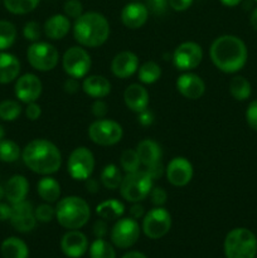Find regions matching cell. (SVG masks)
I'll list each match as a JSON object with an SVG mask.
<instances>
[{
    "label": "cell",
    "instance_id": "cell-1",
    "mask_svg": "<svg viewBox=\"0 0 257 258\" xmlns=\"http://www.w3.org/2000/svg\"><path fill=\"white\" fill-rule=\"evenodd\" d=\"M209 55L221 72L237 73L246 66L248 50L241 38L224 34L213 40L209 48Z\"/></svg>",
    "mask_w": 257,
    "mask_h": 258
},
{
    "label": "cell",
    "instance_id": "cell-2",
    "mask_svg": "<svg viewBox=\"0 0 257 258\" xmlns=\"http://www.w3.org/2000/svg\"><path fill=\"white\" fill-rule=\"evenodd\" d=\"M22 159L33 173L52 175L62 165V154L55 144L45 139H35L28 143L22 151Z\"/></svg>",
    "mask_w": 257,
    "mask_h": 258
},
{
    "label": "cell",
    "instance_id": "cell-3",
    "mask_svg": "<svg viewBox=\"0 0 257 258\" xmlns=\"http://www.w3.org/2000/svg\"><path fill=\"white\" fill-rule=\"evenodd\" d=\"M73 37L82 47H100L105 44L110 37V23L101 13H83L80 18L75 19Z\"/></svg>",
    "mask_w": 257,
    "mask_h": 258
},
{
    "label": "cell",
    "instance_id": "cell-4",
    "mask_svg": "<svg viewBox=\"0 0 257 258\" xmlns=\"http://www.w3.org/2000/svg\"><path fill=\"white\" fill-rule=\"evenodd\" d=\"M91 208L87 202L77 196L65 197L57 202L55 219L66 229H80L87 224Z\"/></svg>",
    "mask_w": 257,
    "mask_h": 258
},
{
    "label": "cell",
    "instance_id": "cell-5",
    "mask_svg": "<svg viewBox=\"0 0 257 258\" xmlns=\"http://www.w3.org/2000/svg\"><path fill=\"white\" fill-rule=\"evenodd\" d=\"M224 254L227 258H256L257 238L247 228H234L224 239Z\"/></svg>",
    "mask_w": 257,
    "mask_h": 258
},
{
    "label": "cell",
    "instance_id": "cell-6",
    "mask_svg": "<svg viewBox=\"0 0 257 258\" xmlns=\"http://www.w3.org/2000/svg\"><path fill=\"white\" fill-rule=\"evenodd\" d=\"M154 186V180L145 170L126 174L120 185V194L128 203H140L146 199Z\"/></svg>",
    "mask_w": 257,
    "mask_h": 258
},
{
    "label": "cell",
    "instance_id": "cell-7",
    "mask_svg": "<svg viewBox=\"0 0 257 258\" xmlns=\"http://www.w3.org/2000/svg\"><path fill=\"white\" fill-rule=\"evenodd\" d=\"M27 59L29 64L39 72H48L57 67L59 62V52L48 42H35L27 50Z\"/></svg>",
    "mask_w": 257,
    "mask_h": 258
},
{
    "label": "cell",
    "instance_id": "cell-8",
    "mask_svg": "<svg viewBox=\"0 0 257 258\" xmlns=\"http://www.w3.org/2000/svg\"><path fill=\"white\" fill-rule=\"evenodd\" d=\"M123 128L110 118H97L88 127V138L98 146H113L121 141Z\"/></svg>",
    "mask_w": 257,
    "mask_h": 258
},
{
    "label": "cell",
    "instance_id": "cell-9",
    "mask_svg": "<svg viewBox=\"0 0 257 258\" xmlns=\"http://www.w3.org/2000/svg\"><path fill=\"white\" fill-rule=\"evenodd\" d=\"M95 156L86 146H78L72 153L67 161V171L73 180H87L95 169Z\"/></svg>",
    "mask_w": 257,
    "mask_h": 258
},
{
    "label": "cell",
    "instance_id": "cell-10",
    "mask_svg": "<svg viewBox=\"0 0 257 258\" xmlns=\"http://www.w3.org/2000/svg\"><path fill=\"white\" fill-rule=\"evenodd\" d=\"M91 64H92L91 55L82 45L68 48L62 57L63 71L70 77L77 78V80L85 78L87 76L91 70Z\"/></svg>",
    "mask_w": 257,
    "mask_h": 258
},
{
    "label": "cell",
    "instance_id": "cell-11",
    "mask_svg": "<svg viewBox=\"0 0 257 258\" xmlns=\"http://www.w3.org/2000/svg\"><path fill=\"white\" fill-rule=\"evenodd\" d=\"M171 228V216L164 207H155L145 213L143 231L150 239L163 238Z\"/></svg>",
    "mask_w": 257,
    "mask_h": 258
},
{
    "label": "cell",
    "instance_id": "cell-12",
    "mask_svg": "<svg viewBox=\"0 0 257 258\" xmlns=\"http://www.w3.org/2000/svg\"><path fill=\"white\" fill-rule=\"evenodd\" d=\"M111 241L118 248H130L140 237V226L138 221L131 217H126L116 221L111 229Z\"/></svg>",
    "mask_w": 257,
    "mask_h": 258
},
{
    "label": "cell",
    "instance_id": "cell-13",
    "mask_svg": "<svg viewBox=\"0 0 257 258\" xmlns=\"http://www.w3.org/2000/svg\"><path fill=\"white\" fill-rule=\"evenodd\" d=\"M203 59V49L196 42H183L173 53V63L176 70L190 72L198 67Z\"/></svg>",
    "mask_w": 257,
    "mask_h": 258
},
{
    "label": "cell",
    "instance_id": "cell-14",
    "mask_svg": "<svg viewBox=\"0 0 257 258\" xmlns=\"http://www.w3.org/2000/svg\"><path fill=\"white\" fill-rule=\"evenodd\" d=\"M193 165L184 156H175L169 161L165 168L166 180L173 186H185L193 179Z\"/></svg>",
    "mask_w": 257,
    "mask_h": 258
},
{
    "label": "cell",
    "instance_id": "cell-15",
    "mask_svg": "<svg viewBox=\"0 0 257 258\" xmlns=\"http://www.w3.org/2000/svg\"><path fill=\"white\" fill-rule=\"evenodd\" d=\"M43 91L42 81L33 73H25L17 78L14 86L15 97L23 103L37 102Z\"/></svg>",
    "mask_w": 257,
    "mask_h": 258
},
{
    "label": "cell",
    "instance_id": "cell-16",
    "mask_svg": "<svg viewBox=\"0 0 257 258\" xmlns=\"http://www.w3.org/2000/svg\"><path fill=\"white\" fill-rule=\"evenodd\" d=\"M9 221L13 228L20 233L33 231L37 224V218L34 216V208L32 203L23 201L17 204H12V216Z\"/></svg>",
    "mask_w": 257,
    "mask_h": 258
},
{
    "label": "cell",
    "instance_id": "cell-17",
    "mask_svg": "<svg viewBox=\"0 0 257 258\" xmlns=\"http://www.w3.org/2000/svg\"><path fill=\"white\" fill-rule=\"evenodd\" d=\"M176 90L183 97L188 100H199L206 92V83L198 75L184 72L175 82Z\"/></svg>",
    "mask_w": 257,
    "mask_h": 258
},
{
    "label": "cell",
    "instance_id": "cell-18",
    "mask_svg": "<svg viewBox=\"0 0 257 258\" xmlns=\"http://www.w3.org/2000/svg\"><path fill=\"white\" fill-rule=\"evenodd\" d=\"M62 252L70 258H80L87 252L88 239L78 229H70L60 239Z\"/></svg>",
    "mask_w": 257,
    "mask_h": 258
},
{
    "label": "cell",
    "instance_id": "cell-19",
    "mask_svg": "<svg viewBox=\"0 0 257 258\" xmlns=\"http://www.w3.org/2000/svg\"><path fill=\"white\" fill-rule=\"evenodd\" d=\"M139 70V57L130 50H122L112 58L111 72L115 77L125 80L135 75Z\"/></svg>",
    "mask_w": 257,
    "mask_h": 258
},
{
    "label": "cell",
    "instance_id": "cell-20",
    "mask_svg": "<svg viewBox=\"0 0 257 258\" xmlns=\"http://www.w3.org/2000/svg\"><path fill=\"white\" fill-rule=\"evenodd\" d=\"M149 9L140 2L128 3L121 10V22L128 29H139L148 22Z\"/></svg>",
    "mask_w": 257,
    "mask_h": 258
},
{
    "label": "cell",
    "instance_id": "cell-21",
    "mask_svg": "<svg viewBox=\"0 0 257 258\" xmlns=\"http://www.w3.org/2000/svg\"><path fill=\"white\" fill-rule=\"evenodd\" d=\"M123 102L133 112H141L149 106V92L140 83H131L123 92Z\"/></svg>",
    "mask_w": 257,
    "mask_h": 258
},
{
    "label": "cell",
    "instance_id": "cell-22",
    "mask_svg": "<svg viewBox=\"0 0 257 258\" xmlns=\"http://www.w3.org/2000/svg\"><path fill=\"white\" fill-rule=\"evenodd\" d=\"M70 18L65 14H54L45 20L43 33L50 40H60L70 33Z\"/></svg>",
    "mask_w": 257,
    "mask_h": 258
},
{
    "label": "cell",
    "instance_id": "cell-23",
    "mask_svg": "<svg viewBox=\"0 0 257 258\" xmlns=\"http://www.w3.org/2000/svg\"><path fill=\"white\" fill-rule=\"evenodd\" d=\"M5 198L10 204H17L25 201L29 193V181L24 175H13L4 185Z\"/></svg>",
    "mask_w": 257,
    "mask_h": 258
},
{
    "label": "cell",
    "instance_id": "cell-24",
    "mask_svg": "<svg viewBox=\"0 0 257 258\" xmlns=\"http://www.w3.org/2000/svg\"><path fill=\"white\" fill-rule=\"evenodd\" d=\"M82 90L92 98H103L111 92V83L105 76H86L82 82Z\"/></svg>",
    "mask_w": 257,
    "mask_h": 258
},
{
    "label": "cell",
    "instance_id": "cell-25",
    "mask_svg": "<svg viewBox=\"0 0 257 258\" xmlns=\"http://www.w3.org/2000/svg\"><path fill=\"white\" fill-rule=\"evenodd\" d=\"M20 62L14 54L0 52V85H8L19 77Z\"/></svg>",
    "mask_w": 257,
    "mask_h": 258
},
{
    "label": "cell",
    "instance_id": "cell-26",
    "mask_svg": "<svg viewBox=\"0 0 257 258\" xmlns=\"http://www.w3.org/2000/svg\"><path fill=\"white\" fill-rule=\"evenodd\" d=\"M136 153H138L139 159L141 161V165L148 166L154 163L161 161L163 151H161L160 145L156 141L151 139H144L136 146Z\"/></svg>",
    "mask_w": 257,
    "mask_h": 258
},
{
    "label": "cell",
    "instance_id": "cell-27",
    "mask_svg": "<svg viewBox=\"0 0 257 258\" xmlns=\"http://www.w3.org/2000/svg\"><path fill=\"white\" fill-rule=\"evenodd\" d=\"M37 193L45 203H55L60 199V184L50 175H44L37 183Z\"/></svg>",
    "mask_w": 257,
    "mask_h": 258
},
{
    "label": "cell",
    "instance_id": "cell-28",
    "mask_svg": "<svg viewBox=\"0 0 257 258\" xmlns=\"http://www.w3.org/2000/svg\"><path fill=\"white\" fill-rule=\"evenodd\" d=\"M96 213L105 221H117L125 213V206L117 199H106L96 207Z\"/></svg>",
    "mask_w": 257,
    "mask_h": 258
},
{
    "label": "cell",
    "instance_id": "cell-29",
    "mask_svg": "<svg viewBox=\"0 0 257 258\" xmlns=\"http://www.w3.org/2000/svg\"><path fill=\"white\" fill-rule=\"evenodd\" d=\"M3 258H28L29 248L23 239L18 237H9L4 239L0 247Z\"/></svg>",
    "mask_w": 257,
    "mask_h": 258
},
{
    "label": "cell",
    "instance_id": "cell-30",
    "mask_svg": "<svg viewBox=\"0 0 257 258\" xmlns=\"http://www.w3.org/2000/svg\"><path fill=\"white\" fill-rule=\"evenodd\" d=\"M122 178V173L115 164H107L100 174L101 184L108 190H115L120 188Z\"/></svg>",
    "mask_w": 257,
    "mask_h": 258
},
{
    "label": "cell",
    "instance_id": "cell-31",
    "mask_svg": "<svg viewBox=\"0 0 257 258\" xmlns=\"http://www.w3.org/2000/svg\"><path fill=\"white\" fill-rule=\"evenodd\" d=\"M229 93L237 101H246L252 93V86L243 76H234L229 82Z\"/></svg>",
    "mask_w": 257,
    "mask_h": 258
},
{
    "label": "cell",
    "instance_id": "cell-32",
    "mask_svg": "<svg viewBox=\"0 0 257 258\" xmlns=\"http://www.w3.org/2000/svg\"><path fill=\"white\" fill-rule=\"evenodd\" d=\"M138 77L144 85H153L160 80L161 67L154 60H148L139 67Z\"/></svg>",
    "mask_w": 257,
    "mask_h": 258
},
{
    "label": "cell",
    "instance_id": "cell-33",
    "mask_svg": "<svg viewBox=\"0 0 257 258\" xmlns=\"http://www.w3.org/2000/svg\"><path fill=\"white\" fill-rule=\"evenodd\" d=\"M20 156H22V150L15 141L8 140V139L0 140V161L14 163Z\"/></svg>",
    "mask_w": 257,
    "mask_h": 258
},
{
    "label": "cell",
    "instance_id": "cell-34",
    "mask_svg": "<svg viewBox=\"0 0 257 258\" xmlns=\"http://www.w3.org/2000/svg\"><path fill=\"white\" fill-rule=\"evenodd\" d=\"M17 40V28L12 22L0 20V52L9 49Z\"/></svg>",
    "mask_w": 257,
    "mask_h": 258
},
{
    "label": "cell",
    "instance_id": "cell-35",
    "mask_svg": "<svg viewBox=\"0 0 257 258\" xmlns=\"http://www.w3.org/2000/svg\"><path fill=\"white\" fill-rule=\"evenodd\" d=\"M8 12L15 15H24L33 12L39 5L40 0H3Z\"/></svg>",
    "mask_w": 257,
    "mask_h": 258
},
{
    "label": "cell",
    "instance_id": "cell-36",
    "mask_svg": "<svg viewBox=\"0 0 257 258\" xmlns=\"http://www.w3.org/2000/svg\"><path fill=\"white\" fill-rule=\"evenodd\" d=\"M20 115H22V105L18 101L5 100L0 102V120L12 122Z\"/></svg>",
    "mask_w": 257,
    "mask_h": 258
},
{
    "label": "cell",
    "instance_id": "cell-37",
    "mask_svg": "<svg viewBox=\"0 0 257 258\" xmlns=\"http://www.w3.org/2000/svg\"><path fill=\"white\" fill-rule=\"evenodd\" d=\"M91 258H116L115 248L103 238H97L90 246Z\"/></svg>",
    "mask_w": 257,
    "mask_h": 258
},
{
    "label": "cell",
    "instance_id": "cell-38",
    "mask_svg": "<svg viewBox=\"0 0 257 258\" xmlns=\"http://www.w3.org/2000/svg\"><path fill=\"white\" fill-rule=\"evenodd\" d=\"M120 165L126 174L140 170L141 161L139 159L136 150H134V149H126V150H123L120 156Z\"/></svg>",
    "mask_w": 257,
    "mask_h": 258
},
{
    "label": "cell",
    "instance_id": "cell-39",
    "mask_svg": "<svg viewBox=\"0 0 257 258\" xmlns=\"http://www.w3.org/2000/svg\"><path fill=\"white\" fill-rule=\"evenodd\" d=\"M42 34L43 28L40 27L39 23L34 22V20L25 23L24 28H23V35H24L25 39L32 43L39 42L40 38H42Z\"/></svg>",
    "mask_w": 257,
    "mask_h": 258
},
{
    "label": "cell",
    "instance_id": "cell-40",
    "mask_svg": "<svg viewBox=\"0 0 257 258\" xmlns=\"http://www.w3.org/2000/svg\"><path fill=\"white\" fill-rule=\"evenodd\" d=\"M34 216L37 218V222L40 223H48L52 219L55 218V208L50 206V203H43L39 204L37 208L34 209Z\"/></svg>",
    "mask_w": 257,
    "mask_h": 258
},
{
    "label": "cell",
    "instance_id": "cell-41",
    "mask_svg": "<svg viewBox=\"0 0 257 258\" xmlns=\"http://www.w3.org/2000/svg\"><path fill=\"white\" fill-rule=\"evenodd\" d=\"M63 12L68 18L77 19L83 14V5L80 0H66L63 5Z\"/></svg>",
    "mask_w": 257,
    "mask_h": 258
},
{
    "label": "cell",
    "instance_id": "cell-42",
    "mask_svg": "<svg viewBox=\"0 0 257 258\" xmlns=\"http://www.w3.org/2000/svg\"><path fill=\"white\" fill-rule=\"evenodd\" d=\"M149 197H150L151 203L155 207H163L166 203V199H168V194H166L165 189L160 188V186H153Z\"/></svg>",
    "mask_w": 257,
    "mask_h": 258
},
{
    "label": "cell",
    "instance_id": "cell-43",
    "mask_svg": "<svg viewBox=\"0 0 257 258\" xmlns=\"http://www.w3.org/2000/svg\"><path fill=\"white\" fill-rule=\"evenodd\" d=\"M169 5V0H146V7L149 12L155 15H161L166 12Z\"/></svg>",
    "mask_w": 257,
    "mask_h": 258
},
{
    "label": "cell",
    "instance_id": "cell-44",
    "mask_svg": "<svg viewBox=\"0 0 257 258\" xmlns=\"http://www.w3.org/2000/svg\"><path fill=\"white\" fill-rule=\"evenodd\" d=\"M246 121L252 130L257 131V100L252 101L246 110Z\"/></svg>",
    "mask_w": 257,
    "mask_h": 258
},
{
    "label": "cell",
    "instance_id": "cell-45",
    "mask_svg": "<svg viewBox=\"0 0 257 258\" xmlns=\"http://www.w3.org/2000/svg\"><path fill=\"white\" fill-rule=\"evenodd\" d=\"M91 112L96 118H105L108 112V107L105 101H102L101 98H96L91 106Z\"/></svg>",
    "mask_w": 257,
    "mask_h": 258
},
{
    "label": "cell",
    "instance_id": "cell-46",
    "mask_svg": "<svg viewBox=\"0 0 257 258\" xmlns=\"http://www.w3.org/2000/svg\"><path fill=\"white\" fill-rule=\"evenodd\" d=\"M144 170L151 176L153 180H156V179H160L161 176L165 175V166L161 164V161H158V163H154L151 165L145 166Z\"/></svg>",
    "mask_w": 257,
    "mask_h": 258
},
{
    "label": "cell",
    "instance_id": "cell-47",
    "mask_svg": "<svg viewBox=\"0 0 257 258\" xmlns=\"http://www.w3.org/2000/svg\"><path fill=\"white\" fill-rule=\"evenodd\" d=\"M92 232L95 234L96 238H105L108 233V226H107V221L105 219H97V221L93 223L92 227Z\"/></svg>",
    "mask_w": 257,
    "mask_h": 258
},
{
    "label": "cell",
    "instance_id": "cell-48",
    "mask_svg": "<svg viewBox=\"0 0 257 258\" xmlns=\"http://www.w3.org/2000/svg\"><path fill=\"white\" fill-rule=\"evenodd\" d=\"M25 116L28 120L37 121L38 118L42 116V108L37 102L27 103V108H25Z\"/></svg>",
    "mask_w": 257,
    "mask_h": 258
},
{
    "label": "cell",
    "instance_id": "cell-49",
    "mask_svg": "<svg viewBox=\"0 0 257 258\" xmlns=\"http://www.w3.org/2000/svg\"><path fill=\"white\" fill-rule=\"evenodd\" d=\"M81 85L80 82H78V80L73 77L67 78V80L65 81V83H63V91H65L66 93H68V95H75V93H77Z\"/></svg>",
    "mask_w": 257,
    "mask_h": 258
},
{
    "label": "cell",
    "instance_id": "cell-50",
    "mask_svg": "<svg viewBox=\"0 0 257 258\" xmlns=\"http://www.w3.org/2000/svg\"><path fill=\"white\" fill-rule=\"evenodd\" d=\"M194 0H169V7L174 12H185L191 7Z\"/></svg>",
    "mask_w": 257,
    "mask_h": 258
},
{
    "label": "cell",
    "instance_id": "cell-51",
    "mask_svg": "<svg viewBox=\"0 0 257 258\" xmlns=\"http://www.w3.org/2000/svg\"><path fill=\"white\" fill-rule=\"evenodd\" d=\"M138 121L141 123L143 126H150L151 123L154 122V115L151 111H149L148 108L141 112L138 113Z\"/></svg>",
    "mask_w": 257,
    "mask_h": 258
},
{
    "label": "cell",
    "instance_id": "cell-52",
    "mask_svg": "<svg viewBox=\"0 0 257 258\" xmlns=\"http://www.w3.org/2000/svg\"><path fill=\"white\" fill-rule=\"evenodd\" d=\"M128 213H130L131 218L138 221V219L144 218V216H145V209H144V207L140 203H133V206L128 209Z\"/></svg>",
    "mask_w": 257,
    "mask_h": 258
},
{
    "label": "cell",
    "instance_id": "cell-53",
    "mask_svg": "<svg viewBox=\"0 0 257 258\" xmlns=\"http://www.w3.org/2000/svg\"><path fill=\"white\" fill-rule=\"evenodd\" d=\"M10 216H12V204L0 202V222L9 221Z\"/></svg>",
    "mask_w": 257,
    "mask_h": 258
},
{
    "label": "cell",
    "instance_id": "cell-54",
    "mask_svg": "<svg viewBox=\"0 0 257 258\" xmlns=\"http://www.w3.org/2000/svg\"><path fill=\"white\" fill-rule=\"evenodd\" d=\"M85 181H86V189H87L88 193H91V194L98 193V190H100V183H98L96 179L91 178L90 176V178Z\"/></svg>",
    "mask_w": 257,
    "mask_h": 258
},
{
    "label": "cell",
    "instance_id": "cell-55",
    "mask_svg": "<svg viewBox=\"0 0 257 258\" xmlns=\"http://www.w3.org/2000/svg\"><path fill=\"white\" fill-rule=\"evenodd\" d=\"M249 23H251L252 28L257 32V8H254L251 13V17H249Z\"/></svg>",
    "mask_w": 257,
    "mask_h": 258
},
{
    "label": "cell",
    "instance_id": "cell-56",
    "mask_svg": "<svg viewBox=\"0 0 257 258\" xmlns=\"http://www.w3.org/2000/svg\"><path fill=\"white\" fill-rule=\"evenodd\" d=\"M122 258H148V257L139 251H131V252H128V253L123 254Z\"/></svg>",
    "mask_w": 257,
    "mask_h": 258
},
{
    "label": "cell",
    "instance_id": "cell-57",
    "mask_svg": "<svg viewBox=\"0 0 257 258\" xmlns=\"http://www.w3.org/2000/svg\"><path fill=\"white\" fill-rule=\"evenodd\" d=\"M221 3L228 8H233V7H237L238 4H241L242 0H221Z\"/></svg>",
    "mask_w": 257,
    "mask_h": 258
},
{
    "label": "cell",
    "instance_id": "cell-58",
    "mask_svg": "<svg viewBox=\"0 0 257 258\" xmlns=\"http://www.w3.org/2000/svg\"><path fill=\"white\" fill-rule=\"evenodd\" d=\"M3 198H5V189L4 186L0 185V202H2Z\"/></svg>",
    "mask_w": 257,
    "mask_h": 258
},
{
    "label": "cell",
    "instance_id": "cell-59",
    "mask_svg": "<svg viewBox=\"0 0 257 258\" xmlns=\"http://www.w3.org/2000/svg\"><path fill=\"white\" fill-rule=\"evenodd\" d=\"M4 135H5V130H4V127L0 125V140H2V139H4Z\"/></svg>",
    "mask_w": 257,
    "mask_h": 258
},
{
    "label": "cell",
    "instance_id": "cell-60",
    "mask_svg": "<svg viewBox=\"0 0 257 258\" xmlns=\"http://www.w3.org/2000/svg\"><path fill=\"white\" fill-rule=\"evenodd\" d=\"M131 2H140V0H131Z\"/></svg>",
    "mask_w": 257,
    "mask_h": 258
},
{
    "label": "cell",
    "instance_id": "cell-61",
    "mask_svg": "<svg viewBox=\"0 0 257 258\" xmlns=\"http://www.w3.org/2000/svg\"><path fill=\"white\" fill-rule=\"evenodd\" d=\"M254 2H257V0H254Z\"/></svg>",
    "mask_w": 257,
    "mask_h": 258
}]
</instances>
